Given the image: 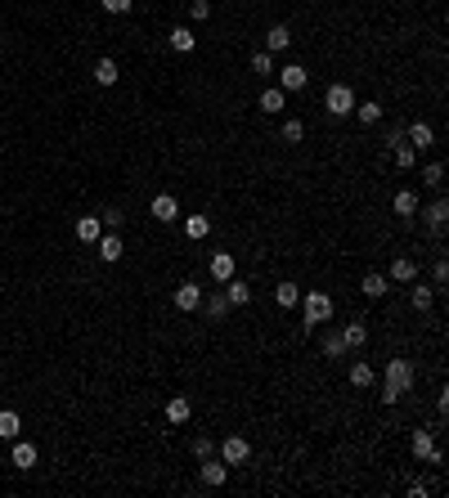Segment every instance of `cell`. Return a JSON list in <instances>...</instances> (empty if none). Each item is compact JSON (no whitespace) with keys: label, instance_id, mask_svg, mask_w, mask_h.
<instances>
[{"label":"cell","instance_id":"25","mask_svg":"<svg viewBox=\"0 0 449 498\" xmlns=\"http://www.w3.org/2000/svg\"><path fill=\"white\" fill-rule=\"evenodd\" d=\"M193 45H198L193 27H171V50H176V54H193Z\"/></svg>","mask_w":449,"mask_h":498},{"label":"cell","instance_id":"32","mask_svg":"<svg viewBox=\"0 0 449 498\" xmlns=\"http://www.w3.org/2000/svg\"><path fill=\"white\" fill-rule=\"evenodd\" d=\"M274 301H278L283 310H293L297 301H301V287H297V283H278V287H274Z\"/></svg>","mask_w":449,"mask_h":498},{"label":"cell","instance_id":"15","mask_svg":"<svg viewBox=\"0 0 449 498\" xmlns=\"http://www.w3.org/2000/svg\"><path fill=\"white\" fill-rule=\"evenodd\" d=\"M337 332H342V342H346V355L364 350V342H369V328L364 323H346V328H337Z\"/></svg>","mask_w":449,"mask_h":498},{"label":"cell","instance_id":"38","mask_svg":"<svg viewBox=\"0 0 449 498\" xmlns=\"http://www.w3.org/2000/svg\"><path fill=\"white\" fill-rule=\"evenodd\" d=\"M189 18L193 23H207L211 18V0H189Z\"/></svg>","mask_w":449,"mask_h":498},{"label":"cell","instance_id":"40","mask_svg":"<svg viewBox=\"0 0 449 498\" xmlns=\"http://www.w3.org/2000/svg\"><path fill=\"white\" fill-rule=\"evenodd\" d=\"M99 5H104V14H130L135 0H99Z\"/></svg>","mask_w":449,"mask_h":498},{"label":"cell","instance_id":"4","mask_svg":"<svg viewBox=\"0 0 449 498\" xmlns=\"http://www.w3.org/2000/svg\"><path fill=\"white\" fill-rule=\"evenodd\" d=\"M247 458H252V444L242 440V435H225L221 440V463L225 467H242Z\"/></svg>","mask_w":449,"mask_h":498},{"label":"cell","instance_id":"20","mask_svg":"<svg viewBox=\"0 0 449 498\" xmlns=\"http://www.w3.org/2000/svg\"><path fill=\"white\" fill-rule=\"evenodd\" d=\"M202 306H207V319H211V323H225V314L234 310V306L225 301V292H207V297H202Z\"/></svg>","mask_w":449,"mask_h":498},{"label":"cell","instance_id":"12","mask_svg":"<svg viewBox=\"0 0 449 498\" xmlns=\"http://www.w3.org/2000/svg\"><path fill=\"white\" fill-rule=\"evenodd\" d=\"M234 270H238V265H234V256H229V251H216V256L207 261V274L216 278V283H225V278H234Z\"/></svg>","mask_w":449,"mask_h":498},{"label":"cell","instance_id":"33","mask_svg":"<svg viewBox=\"0 0 449 498\" xmlns=\"http://www.w3.org/2000/svg\"><path fill=\"white\" fill-rule=\"evenodd\" d=\"M391 157H395V166H400V171H409V166L418 162V149H414V144H395Z\"/></svg>","mask_w":449,"mask_h":498},{"label":"cell","instance_id":"1","mask_svg":"<svg viewBox=\"0 0 449 498\" xmlns=\"http://www.w3.org/2000/svg\"><path fill=\"white\" fill-rule=\"evenodd\" d=\"M301 314H306V332H314V328H324L333 319V297H324V292H301Z\"/></svg>","mask_w":449,"mask_h":498},{"label":"cell","instance_id":"14","mask_svg":"<svg viewBox=\"0 0 449 498\" xmlns=\"http://www.w3.org/2000/svg\"><path fill=\"white\" fill-rule=\"evenodd\" d=\"M373 382H378V373H373L369 359H355V363H350V386H355V391H369Z\"/></svg>","mask_w":449,"mask_h":498},{"label":"cell","instance_id":"24","mask_svg":"<svg viewBox=\"0 0 449 498\" xmlns=\"http://www.w3.org/2000/svg\"><path fill=\"white\" fill-rule=\"evenodd\" d=\"M99 234H104V220H99V216H81V220H77V238H81V242H99Z\"/></svg>","mask_w":449,"mask_h":498},{"label":"cell","instance_id":"21","mask_svg":"<svg viewBox=\"0 0 449 498\" xmlns=\"http://www.w3.org/2000/svg\"><path fill=\"white\" fill-rule=\"evenodd\" d=\"M418 211L427 216V225L436 229V234H445V216H449V202H445V198H436L431 206H418Z\"/></svg>","mask_w":449,"mask_h":498},{"label":"cell","instance_id":"36","mask_svg":"<svg viewBox=\"0 0 449 498\" xmlns=\"http://www.w3.org/2000/svg\"><path fill=\"white\" fill-rule=\"evenodd\" d=\"M301 139H306V126H301L297 117H288L283 121V144H301Z\"/></svg>","mask_w":449,"mask_h":498},{"label":"cell","instance_id":"28","mask_svg":"<svg viewBox=\"0 0 449 498\" xmlns=\"http://www.w3.org/2000/svg\"><path fill=\"white\" fill-rule=\"evenodd\" d=\"M18 431H23V418L14 409H5L0 413V440H18Z\"/></svg>","mask_w":449,"mask_h":498},{"label":"cell","instance_id":"3","mask_svg":"<svg viewBox=\"0 0 449 498\" xmlns=\"http://www.w3.org/2000/svg\"><path fill=\"white\" fill-rule=\"evenodd\" d=\"M386 391H395V395H405L409 386H414V363L409 359H386Z\"/></svg>","mask_w":449,"mask_h":498},{"label":"cell","instance_id":"34","mask_svg":"<svg viewBox=\"0 0 449 498\" xmlns=\"http://www.w3.org/2000/svg\"><path fill=\"white\" fill-rule=\"evenodd\" d=\"M364 297H373V301H378V297H386V274H364Z\"/></svg>","mask_w":449,"mask_h":498},{"label":"cell","instance_id":"2","mask_svg":"<svg viewBox=\"0 0 449 498\" xmlns=\"http://www.w3.org/2000/svg\"><path fill=\"white\" fill-rule=\"evenodd\" d=\"M355 90H350L346 86V81H333V86L328 90H324V108H328V117H350V113H355Z\"/></svg>","mask_w":449,"mask_h":498},{"label":"cell","instance_id":"6","mask_svg":"<svg viewBox=\"0 0 449 498\" xmlns=\"http://www.w3.org/2000/svg\"><path fill=\"white\" fill-rule=\"evenodd\" d=\"M198 476H202V485H207V490H221V485L229 480V467L221 463V458H202Z\"/></svg>","mask_w":449,"mask_h":498},{"label":"cell","instance_id":"10","mask_svg":"<svg viewBox=\"0 0 449 498\" xmlns=\"http://www.w3.org/2000/svg\"><path fill=\"white\" fill-rule=\"evenodd\" d=\"M319 350H324V359H342L346 355L342 332H337V328H324V332H319Z\"/></svg>","mask_w":449,"mask_h":498},{"label":"cell","instance_id":"8","mask_svg":"<svg viewBox=\"0 0 449 498\" xmlns=\"http://www.w3.org/2000/svg\"><path fill=\"white\" fill-rule=\"evenodd\" d=\"M171 301H176V310H185V314L198 310V306H202V283H180Z\"/></svg>","mask_w":449,"mask_h":498},{"label":"cell","instance_id":"37","mask_svg":"<svg viewBox=\"0 0 449 498\" xmlns=\"http://www.w3.org/2000/svg\"><path fill=\"white\" fill-rule=\"evenodd\" d=\"M252 72H261V77H270V72H274V54L257 50V54H252Z\"/></svg>","mask_w":449,"mask_h":498},{"label":"cell","instance_id":"43","mask_svg":"<svg viewBox=\"0 0 449 498\" xmlns=\"http://www.w3.org/2000/svg\"><path fill=\"white\" fill-rule=\"evenodd\" d=\"M386 144H391V149H395V144H405V121H395V126H391V135H386Z\"/></svg>","mask_w":449,"mask_h":498},{"label":"cell","instance_id":"31","mask_svg":"<svg viewBox=\"0 0 449 498\" xmlns=\"http://www.w3.org/2000/svg\"><path fill=\"white\" fill-rule=\"evenodd\" d=\"M185 234H189L193 242H202V238L211 234V220H207V216H189V220H185Z\"/></svg>","mask_w":449,"mask_h":498},{"label":"cell","instance_id":"22","mask_svg":"<svg viewBox=\"0 0 449 498\" xmlns=\"http://www.w3.org/2000/svg\"><path fill=\"white\" fill-rule=\"evenodd\" d=\"M414 278H418L414 256H395V261H391V283H414Z\"/></svg>","mask_w":449,"mask_h":498},{"label":"cell","instance_id":"39","mask_svg":"<svg viewBox=\"0 0 449 498\" xmlns=\"http://www.w3.org/2000/svg\"><path fill=\"white\" fill-rule=\"evenodd\" d=\"M193 458H216V440H207V435H198V440H193Z\"/></svg>","mask_w":449,"mask_h":498},{"label":"cell","instance_id":"29","mask_svg":"<svg viewBox=\"0 0 449 498\" xmlns=\"http://www.w3.org/2000/svg\"><path fill=\"white\" fill-rule=\"evenodd\" d=\"M409 449H414V458H418V463H427V454L436 449V435H431V431H414V440H409Z\"/></svg>","mask_w":449,"mask_h":498},{"label":"cell","instance_id":"11","mask_svg":"<svg viewBox=\"0 0 449 498\" xmlns=\"http://www.w3.org/2000/svg\"><path fill=\"white\" fill-rule=\"evenodd\" d=\"M189 418H193V404H189L185 395H171V399H166V422H171V427H185Z\"/></svg>","mask_w":449,"mask_h":498},{"label":"cell","instance_id":"7","mask_svg":"<svg viewBox=\"0 0 449 498\" xmlns=\"http://www.w3.org/2000/svg\"><path fill=\"white\" fill-rule=\"evenodd\" d=\"M405 144H414V149L422 153V149H431V144H436V130L427 126V121H409V126H405Z\"/></svg>","mask_w":449,"mask_h":498},{"label":"cell","instance_id":"23","mask_svg":"<svg viewBox=\"0 0 449 498\" xmlns=\"http://www.w3.org/2000/svg\"><path fill=\"white\" fill-rule=\"evenodd\" d=\"M431 301H436V287H427V283H418V278H414V292H409V306H414L418 314H427V310H431Z\"/></svg>","mask_w":449,"mask_h":498},{"label":"cell","instance_id":"35","mask_svg":"<svg viewBox=\"0 0 449 498\" xmlns=\"http://www.w3.org/2000/svg\"><path fill=\"white\" fill-rule=\"evenodd\" d=\"M441 180H445V166H441V162H427V166H422V185H427V189H441Z\"/></svg>","mask_w":449,"mask_h":498},{"label":"cell","instance_id":"17","mask_svg":"<svg viewBox=\"0 0 449 498\" xmlns=\"http://www.w3.org/2000/svg\"><path fill=\"white\" fill-rule=\"evenodd\" d=\"M221 287H225V301H229V306H247V301H252V287L242 283L238 274H234V278H225Z\"/></svg>","mask_w":449,"mask_h":498},{"label":"cell","instance_id":"26","mask_svg":"<svg viewBox=\"0 0 449 498\" xmlns=\"http://www.w3.org/2000/svg\"><path fill=\"white\" fill-rule=\"evenodd\" d=\"M117 77H121L117 58H99V63H94V81H99V86H117Z\"/></svg>","mask_w":449,"mask_h":498},{"label":"cell","instance_id":"9","mask_svg":"<svg viewBox=\"0 0 449 498\" xmlns=\"http://www.w3.org/2000/svg\"><path fill=\"white\" fill-rule=\"evenodd\" d=\"M149 211H153V220H162V225H171V220H180V202L171 198V193H157Z\"/></svg>","mask_w":449,"mask_h":498},{"label":"cell","instance_id":"19","mask_svg":"<svg viewBox=\"0 0 449 498\" xmlns=\"http://www.w3.org/2000/svg\"><path fill=\"white\" fill-rule=\"evenodd\" d=\"M283 108H288V94L278 90V86H265V90H261V113L278 117V113H283Z\"/></svg>","mask_w":449,"mask_h":498},{"label":"cell","instance_id":"5","mask_svg":"<svg viewBox=\"0 0 449 498\" xmlns=\"http://www.w3.org/2000/svg\"><path fill=\"white\" fill-rule=\"evenodd\" d=\"M306 86H310V72L301 63H283V68H278V90H283V94H297Z\"/></svg>","mask_w":449,"mask_h":498},{"label":"cell","instance_id":"27","mask_svg":"<svg viewBox=\"0 0 449 498\" xmlns=\"http://www.w3.org/2000/svg\"><path fill=\"white\" fill-rule=\"evenodd\" d=\"M14 467H23V471L36 467V444L32 440H14Z\"/></svg>","mask_w":449,"mask_h":498},{"label":"cell","instance_id":"42","mask_svg":"<svg viewBox=\"0 0 449 498\" xmlns=\"http://www.w3.org/2000/svg\"><path fill=\"white\" fill-rule=\"evenodd\" d=\"M431 278H436V287H445V283H449V261H445V256L431 265Z\"/></svg>","mask_w":449,"mask_h":498},{"label":"cell","instance_id":"16","mask_svg":"<svg viewBox=\"0 0 449 498\" xmlns=\"http://www.w3.org/2000/svg\"><path fill=\"white\" fill-rule=\"evenodd\" d=\"M121 256H126L121 238H117V234H99V261H104V265H117Z\"/></svg>","mask_w":449,"mask_h":498},{"label":"cell","instance_id":"13","mask_svg":"<svg viewBox=\"0 0 449 498\" xmlns=\"http://www.w3.org/2000/svg\"><path fill=\"white\" fill-rule=\"evenodd\" d=\"M288 45H293V32H288L283 23H274V27L265 32V54H283Z\"/></svg>","mask_w":449,"mask_h":498},{"label":"cell","instance_id":"18","mask_svg":"<svg viewBox=\"0 0 449 498\" xmlns=\"http://www.w3.org/2000/svg\"><path fill=\"white\" fill-rule=\"evenodd\" d=\"M418 206H422V202H418V193H414V189H400L395 198H391V211H395V216H405V220H409V216H418Z\"/></svg>","mask_w":449,"mask_h":498},{"label":"cell","instance_id":"30","mask_svg":"<svg viewBox=\"0 0 449 498\" xmlns=\"http://www.w3.org/2000/svg\"><path fill=\"white\" fill-rule=\"evenodd\" d=\"M355 117L364 121V126H378V121H382V104H373V99H359V104H355Z\"/></svg>","mask_w":449,"mask_h":498},{"label":"cell","instance_id":"41","mask_svg":"<svg viewBox=\"0 0 449 498\" xmlns=\"http://www.w3.org/2000/svg\"><path fill=\"white\" fill-rule=\"evenodd\" d=\"M99 220H104V229H121V225H126V216H121L117 206H108V211L99 216Z\"/></svg>","mask_w":449,"mask_h":498}]
</instances>
